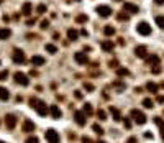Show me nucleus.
<instances>
[{
	"instance_id": "obj_10",
	"label": "nucleus",
	"mask_w": 164,
	"mask_h": 143,
	"mask_svg": "<svg viewBox=\"0 0 164 143\" xmlns=\"http://www.w3.org/2000/svg\"><path fill=\"white\" fill-rule=\"evenodd\" d=\"M21 130H23L25 133H31V132H35V123H33L30 118H25L23 125H21Z\"/></svg>"
},
{
	"instance_id": "obj_22",
	"label": "nucleus",
	"mask_w": 164,
	"mask_h": 143,
	"mask_svg": "<svg viewBox=\"0 0 164 143\" xmlns=\"http://www.w3.org/2000/svg\"><path fill=\"white\" fill-rule=\"evenodd\" d=\"M146 91L151 94H158V91H159V86L154 84V82H148L146 84Z\"/></svg>"
},
{
	"instance_id": "obj_35",
	"label": "nucleus",
	"mask_w": 164,
	"mask_h": 143,
	"mask_svg": "<svg viewBox=\"0 0 164 143\" xmlns=\"http://www.w3.org/2000/svg\"><path fill=\"white\" fill-rule=\"evenodd\" d=\"M25 143H38V137H35V135H33V137H28V138L25 140Z\"/></svg>"
},
{
	"instance_id": "obj_45",
	"label": "nucleus",
	"mask_w": 164,
	"mask_h": 143,
	"mask_svg": "<svg viewBox=\"0 0 164 143\" xmlns=\"http://www.w3.org/2000/svg\"><path fill=\"white\" fill-rule=\"evenodd\" d=\"M82 143H94V142H92V138H89V137H82Z\"/></svg>"
},
{
	"instance_id": "obj_7",
	"label": "nucleus",
	"mask_w": 164,
	"mask_h": 143,
	"mask_svg": "<svg viewBox=\"0 0 164 143\" xmlns=\"http://www.w3.org/2000/svg\"><path fill=\"white\" fill-rule=\"evenodd\" d=\"M74 120H76V123L81 127L86 125L87 118H86V114H84V110H76V114H74Z\"/></svg>"
},
{
	"instance_id": "obj_54",
	"label": "nucleus",
	"mask_w": 164,
	"mask_h": 143,
	"mask_svg": "<svg viewBox=\"0 0 164 143\" xmlns=\"http://www.w3.org/2000/svg\"><path fill=\"white\" fill-rule=\"evenodd\" d=\"M115 2H122V0H115Z\"/></svg>"
},
{
	"instance_id": "obj_1",
	"label": "nucleus",
	"mask_w": 164,
	"mask_h": 143,
	"mask_svg": "<svg viewBox=\"0 0 164 143\" xmlns=\"http://www.w3.org/2000/svg\"><path fill=\"white\" fill-rule=\"evenodd\" d=\"M30 105H31L33 109L36 110L38 115H41V117H46V115L49 114V109L46 107V104L43 101H38V99L31 97V99H30Z\"/></svg>"
},
{
	"instance_id": "obj_37",
	"label": "nucleus",
	"mask_w": 164,
	"mask_h": 143,
	"mask_svg": "<svg viewBox=\"0 0 164 143\" xmlns=\"http://www.w3.org/2000/svg\"><path fill=\"white\" fill-rule=\"evenodd\" d=\"M113 86L117 89H118V91H123V89H125V84H123V82H120V81H117V82H113Z\"/></svg>"
},
{
	"instance_id": "obj_32",
	"label": "nucleus",
	"mask_w": 164,
	"mask_h": 143,
	"mask_svg": "<svg viewBox=\"0 0 164 143\" xmlns=\"http://www.w3.org/2000/svg\"><path fill=\"white\" fill-rule=\"evenodd\" d=\"M82 110H84V114L86 115H92V105L90 104H84V109Z\"/></svg>"
},
{
	"instance_id": "obj_57",
	"label": "nucleus",
	"mask_w": 164,
	"mask_h": 143,
	"mask_svg": "<svg viewBox=\"0 0 164 143\" xmlns=\"http://www.w3.org/2000/svg\"><path fill=\"white\" fill-rule=\"evenodd\" d=\"M76 2H79V0H76Z\"/></svg>"
},
{
	"instance_id": "obj_43",
	"label": "nucleus",
	"mask_w": 164,
	"mask_h": 143,
	"mask_svg": "<svg viewBox=\"0 0 164 143\" xmlns=\"http://www.w3.org/2000/svg\"><path fill=\"white\" fill-rule=\"evenodd\" d=\"M108 66H110V67H118V61H117V59H113V61H110V63H108Z\"/></svg>"
},
{
	"instance_id": "obj_56",
	"label": "nucleus",
	"mask_w": 164,
	"mask_h": 143,
	"mask_svg": "<svg viewBox=\"0 0 164 143\" xmlns=\"http://www.w3.org/2000/svg\"><path fill=\"white\" fill-rule=\"evenodd\" d=\"M2 2H4V0H0V4H2Z\"/></svg>"
},
{
	"instance_id": "obj_9",
	"label": "nucleus",
	"mask_w": 164,
	"mask_h": 143,
	"mask_svg": "<svg viewBox=\"0 0 164 143\" xmlns=\"http://www.w3.org/2000/svg\"><path fill=\"white\" fill-rule=\"evenodd\" d=\"M5 125H7L8 130H13V128L16 127V117L15 115H12V114L5 115Z\"/></svg>"
},
{
	"instance_id": "obj_49",
	"label": "nucleus",
	"mask_w": 164,
	"mask_h": 143,
	"mask_svg": "<svg viewBox=\"0 0 164 143\" xmlns=\"http://www.w3.org/2000/svg\"><path fill=\"white\" fill-rule=\"evenodd\" d=\"M156 5H164V0H154Z\"/></svg>"
},
{
	"instance_id": "obj_44",
	"label": "nucleus",
	"mask_w": 164,
	"mask_h": 143,
	"mask_svg": "<svg viewBox=\"0 0 164 143\" xmlns=\"http://www.w3.org/2000/svg\"><path fill=\"white\" fill-rule=\"evenodd\" d=\"M127 143H138V138H136V137H130V138L127 140Z\"/></svg>"
},
{
	"instance_id": "obj_8",
	"label": "nucleus",
	"mask_w": 164,
	"mask_h": 143,
	"mask_svg": "<svg viewBox=\"0 0 164 143\" xmlns=\"http://www.w3.org/2000/svg\"><path fill=\"white\" fill-rule=\"evenodd\" d=\"M74 59H76L77 64H87L89 63V56H87L86 53H82V51H77V53L74 55Z\"/></svg>"
},
{
	"instance_id": "obj_21",
	"label": "nucleus",
	"mask_w": 164,
	"mask_h": 143,
	"mask_svg": "<svg viewBox=\"0 0 164 143\" xmlns=\"http://www.w3.org/2000/svg\"><path fill=\"white\" fill-rule=\"evenodd\" d=\"M110 112H112V115H113L115 122H120V120H122V114H120V110L117 109V107H112L110 105Z\"/></svg>"
},
{
	"instance_id": "obj_17",
	"label": "nucleus",
	"mask_w": 164,
	"mask_h": 143,
	"mask_svg": "<svg viewBox=\"0 0 164 143\" xmlns=\"http://www.w3.org/2000/svg\"><path fill=\"white\" fill-rule=\"evenodd\" d=\"M45 63H46V61H45V58H43V56L35 55V56L31 58V64H33V66H43Z\"/></svg>"
},
{
	"instance_id": "obj_38",
	"label": "nucleus",
	"mask_w": 164,
	"mask_h": 143,
	"mask_svg": "<svg viewBox=\"0 0 164 143\" xmlns=\"http://www.w3.org/2000/svg\"><path fill=\"white\" fill-rule=\"evenodd\" d=\"M84 89L89 91V92H92V91H94V86L90 84V82H84Z\"/></svg>"
},
{
	"instance_id": "obj_3",
	"label": "nucleus",
	"mask_w": 164,
	"mask_h": 143,
	"mask_svg": "<svg viewBox=\"0 0 164 143\" xmlns=\"http://www.w3.org/2000/svg\"><path fill=\"white\" fill-rule=\"evenodd\" d=\"M45 138L48 143H59V133H57L54 128H48V130L45 132Z\"/></svg>"
},
{
	"instance_id": "obj_15",
	"label": "nucleus",
	"mask_w": 164,
	"mask_h": 143,
	"mask_svg": "<svg viewBox=\"0 0 164 143\" xmlns=\"http://www.w3.org/2000/svg\"><path fill=\"white\" fill-rule=\"evenodd\" d=\"M159 63H161V59H159V56H156V55H151V56H148L146 58V64L148 66H159Z\"/></svg>"
},
{
	"instance_id": "obj_23",
	"label": "nucleus",
	"mask_w": 164,
	"mask_h": 143,
	"mask_svg": "<svg viewBox=\"0 0 164 143\" xmlns=\"http://www.w3.org/2000/svg\"><path fill=\"white\" fill-rule=\"evenodd\" d=\"M12 36V30L10 28H2L0 30V40H7Z\"/></svg>"
},
{
	"instance_id": "obj_34",
	"label": "nucleus",
	"mask_w": 164,
	"mask_h": 143,
	"mask_svg": "<svg viewBox=\"0 0 164 143\" xmlns=\"http://www.w3.org/2000/svg\"><path fill=\"white\" fill-rule=\"evenodd\" d=\"M97 117H98V120H107V114L103 112L102 109H100V110H97Z\"/></svg>"
},
{
	"instance_id": "obj_20",
	"label": "nucleus",
	"mask_w": 164,
	"mask_h": 143,
	"mask_svg": "<svg viewBox=\"0 0 164 143\" xmlns=\"http://www.w3.org/2000/svg\"><path fill=\"white\" fill-rule=\"evenodd\" d=\"M31 10H33L31 4H30V2H25V4H23V7H21V13L28 17V15H31Z\"/></svg>"
},
{
	"instance_id": "obj_46",
	"label": "nucleus",
	"mask_w": 164,
	"mask_h": 143,
	"mask_svg": "<svg viewBox=\"0 0 164 143\" xmlns=\"http://www.w3.org/2000/svg\"><path fill=\"white\" fill-rule=\"evenodd\" d=\"M74 96H76V99H82V92H81V91H76Z\"/></svg>"
},
{
	"instance_id": "obj_12",
	"label": "nucleus",
	"mask_w": 164,
	"mask_h": 143,
	"mask_svg": "<svg viewBox=\"0 0 164 143\" xmlns=\"http://www.w3.org/2000/svg\"><path fill=\"white\" fill-rule=\"evenodd\" d=\"M123 10H125L127 13H138L139 12L138 5L131 4V2H125V4H123Z\"/></svg>"
},
{
	"instance_id": "obj_14",
	"label": "nucleus",
	"mask_w": 164,
	"mask_h": 143,
	"mask_svg": "<svg viewBox=\"0 0 164 143\" xmlns=\"http://www.w3.org/2000/svg\"><path fill=\"white\" fill-rule=\"evenodd\" d=\"M135 55H136V58L146 59L148 58V50H146V46H136L135 48Z\"/></svg>"
},
{
	"instance_id": "obj_26",
	"label": "nucleus",
	"mask_w": 164,
	"mask_h": 143,
	"mask_svg": "<svg viewBox=\"0 0 164 143\" xmlns=\"http://www.w3.org/2000/svg\"><path fill=\"white\" fill-rule=\"evenodd\" d=\"M117 18H118L120 21H128V20H130V15H128V13L125 12V10H122V12H118Z\"/></svg>"
},
{
	"instance_id": "obj_51",
	"label": "nucleus",
	"mask_w": 164,
	"mask_h": 143,
	"mask_svg": "<svg viewBox=\"0 0 164 143\" xmlns=\"http://www.w3.org/2000/svg\"><path fill=\"white\" fill-rule=\"evenodd\" d=\"M135 92H136V94H139V92H143V89H141V87H135Z\"/></svg>"
},
{
	"instance_id": "obj_53",
	"label": "nucleus",
	"mask_w": 164,
	"mask_h": 143,
	"mask_svg": "<svg viewBox=\"0 0 164 143\" xmlns=\"http://www.w3.org/2000/svg\"><path fill=\"white\" fill-rule=\"evenodd\" d=\"M97 143H107V142H102V140H98V142Z\"/></svg>"
},
{
	"instance_id": "obj_19",
	"label": "nucleus",
	"mask_w": 164,
	"mask_h": 143,
	"mask_svg": "<svg viewBox=\"0 0 164 143\" xmlns=\"http://www.w3.org/2000/svg\"><path fill=\"white\" fill-rule=\"evenodd\" d=\"M67 38H69L71 41H76V40L79 38V31L77 30H74V28H69L67 30Z\"/></svg>"
},
{
	"instance_id": "obj_39",
	"label": "nucleus",
	"mask_w": 164,
	"mask_h": 143,
	"mask_svg": "<svg viewBox=\"0 0 164 143\" xmlns=\"http://www.w3.org/2000/svg\"><path fill=\"white\" fill-rule=\"evenodd\" d=\"M8 77V71L5 69V71H0V81H5Z\"/></svg>"
},
{
	"instance_id": "obj_47",
	"label": "nucleus",
	"mask_w": 164,
	"mask_h": 143,
	"mask_svg": "<svg viewBox=\"0 0 164 143\" xmlns=\"http://www.w3.org/2000/svg\"><path fill=\"white\" fill-rule=\"evenodd\" d=\"M156 101L159 102V104H164V96H158V99Z\"/></svg>"
},
{
	"instance_id": "obj_50",
	"label": "nucleus",
	"mask_w": 164,
	"mask_h": 143,
	"mask_svg": "<svg viewBox=\"0 0 164 143\" xmlns=\"http://www.w3.org/2000/svg\"><path fill=\"white\" fill-rule=\"evenodd\" d=\"M26 25H35V18H33V20H31V18H30V20L26 21Z\"/></svg>"
},
{
	"instance_id": "obj_2",
	"label": "nucleus",
	"mask_w": 164,
	"mask_h": 143,
	"mask_svg": "<svg viewBox=\"0 0 164 143\" xmlns=\"http://www.w3.org/2000/svg\"><path fill=\"white\" fill-rule=\"evenodd\" d=\"M130 117L135 120V123H138V125H144L146 123V115L141 112V110H138V109H133L130 112Z\"/></svg>"
},
{
	"instance_id": "obj_41",
	"label": "nucleus",
	"mask_w": 164,
	"mask_h": 143,
	"mask_svg": "<svg viewBox=\"0 0 164 143\" xmlns=\"http://www.w3.org/2000/svg\"><path fill=\"white\" fill-rule=\"evenodd\" d=\"M45 12H46V5L45 4L38 5V13H45Z\"/></svg>"
},
{
	"instance_id": "obj_6",
	"label": "nucleus",
	"mask_w": 164,
	"mask_h": 143,
	"mask_svg": "<svg viewBox=\"0 0 164 143\" xmlns=\"http://www.w3.org/2000/svg\"><path fill=\"white\" fill-rule=\"evenodd\" d=\"M95 10H97V13H98V15H100L102 18L110 17L112 13H113V12H112V8L108 7V5H98V7H97Z\"/></svg>"
},
{
	"instance_id": "obj_24",
	"label": "nucleus",
	"mask_w": 164,
	"mask_h": 143,
	"mask_svg": "<svg viewBox=\"0 0 164 143\" xmlns=\"http://www.w3.org/2000/svg\"><path fill=\"white\" fill-rule=\"evenodd\" d=\"M8 99H10V92H8V89L0 87V101H8Z\"/></svg>"
},
{
	"instance_id": "obj_52",
	"label": "nucleus",
	"mask_w": 164,
	"mask_h": 143,
	"mask_svg": "<svg viewBox=\"0 0 164 143\" xmlns=\"http://www.w3.org/2000/svg\"><path fill=\"white\" fill-rule=\"evenodd\" d=\"M118 45H122V46H123V45H125V40L120 38V40H118Z\"/></svg>"
},
{
	"instance_id": "obj_18",
	"label": "nucleus",
	"mask_w": 164,
	"mask_h": 143,
	"mask_svg": "<svg viewBox=\"0 0 164 143\" xmlns=\"http://www.w3.org/2000/svg\"><path fill=\"white\" fill-rule=\"evenodd\" d=\"M100 46H102L103 51H112L115 48V45H113V41H112V40H105V41H102V45H100Z\"/></svg>"
},
{
	"instance_id": "obj_36",
	"label": "nucleus",
	"mask_w": 164,
	"mask_h": 143,
	"mask_svg": "<svg viewBox=\"0 0 164 143\" xmlns=\"http://www.w3.org/2000/svg\"><path fill=\"white\" fill-rule=\"evenodd\" d=\"M161 71H163V67H161V66H153L151 67V72H153V74H159Z\"/></svg>"
},
{
	"instance_id": "obj_33",
	"label": "nucleus",
	"mask_w": 164,
	"mask_h": 143,
	"mask_svg": "<svg viewBox=\"0 0 164 143\" xmlns=\"http://www.w3.org/2000/svg\"><path fill=\"white\" fill-rule=\"evenodd\" d=\"M156 25L161 30H164V17H156Z\"/></svg>"
},
{
	"instance_id": "obj_55",
	"label": "nucleus",
	"mask_w": 164,
	"mask_h": 143,
	"mask_svg": "<svg viewBox=\"0 0 164 143\" xmlns=\"http://www.w3.org/2000/svg\"><path fill=\"white\" fill-rule=\"evenodd\" d=\"M0 143H5V142H2V140H0Z\"/></svg>"
},
{
	"instance_id": "obj_29",
	"label": "nucleus",
	"mask_w": 164,
	"mask_h": 143,
	"mask_svg": "<svg viewBox=\"0 0 164 143\" xmlns=\"http://www.w3.org/2000/svg\"><path fill=\"white\" fill-rule=\"evenodd\" d=\"M45 50L48 51V53H51V55H56V53H57V48L54 46V45H51V43H46Z\"/></svg>"
},
{
	"instance_id": "obj_28",
	"label": "nucleus",
	"mask_w": 164,
	"mask_h": 143,
	"mask_svg": "<svg viewBox=\"0 0 164 143\" xmlns=\"http://www.w3.org/2000/svg\"><path fill=\"white\" fill-rule=\"evenodd\" d=\"M103 33H105L107 36H113V35H115V28L112 25H105V28H103Z\"/></svg>"
},
{
	"instance_id": "obj_16",
	"label": "nucleus",
	"mask_w": 164,
	"mask_h": 143,
	"mask_svg": "<svg viewBox=\"0 0 164 143\" xmlns=\"http://www.w3.org/2000/svg\"><path fill=\"white\" fill-rule=\"evenodd\" d=\"M153 120H154V123L158 125V128H159V132H161V138L164 140V118H161V117H154Z\"/></svg>"
},
{
	"instance_id": "obj_30",
	"label": "nucleus",
	"mask_w": 164,
	"mask_h": 143,
	"mask_svg": "<svg viewBox=\"0 0 164 143\" xmlns=\"http://www.w3.org/2000/svg\"><path fill=\"white\" fill-rule=\"evenodd\" d=\"M87 20H89V17H87L86 13H81V15L76 17V21H77V23H86Z\"/></svg>"
},
{
	"instance_id": "obj_25",
	"label": "nucleus",
	"mask_w": 164,
	"mask_h": 143,
	"mask_svg": "<svg viewBox=\"0 0 164 143\" xmlns=\"http://www.w3.org/2000/svg\"><path fill=\"white\" fill-rule=\"evenodd\" d=\"M141 104H143L144 109H153V107H154V101H153V99H149V97L143 99V102H141Z\"/></svg>"
},
{
	"instance_id": "obj_13",
	"label": "nucleus",
	"mask_w": 164,
	"mask_h": 143,
	"mask_svg": "<svg viewBox=\"0 0 164 143\" xmlns=\"http://www.w3.org/2000/svg\"><path fill=\"white\" fill-rule=\"evenodd\" d=\"M49 114H51L53 118H56V120H59V118L62 117V112H61V109H59V105H51V107H49Z\"/></svg>"
},
{
	"instance_id": "obj_11",
	"label": "nucleus",
	"mask_w": 164,
	"mask_h": 143,
	"mask_svg": "<svg viewBox=\"0 0 164 143\" xmlns=\"http://www.w3.org/2000/svg\"><path fill=\"white\" fill-rule=\"evenodd\" d=\"M12 58H13V61H15L16 64L25 63V59H26V58H25V53L21 50H15V51H13V56H12Z\"/></svg>"
},
{
	"instance_id": "obj_40",
	"label": "nucleus",
	"mask_w": 164,
	"mask_h": 143,
	"mask_svg": "<svg viewBox=\"0 0 164 143\" xmlns=\"http://www.w3.org/2000/svg\"><path fill=\"white\" fill-rule=\"evenodd\" d=\"M123 123H125V128H128V130L131 128V122H130V118L125 117V118H123Z\"/></svg>"
},
{
	"instance_id": "obj_4",
	"label": "nucleus",
	"mask_w": 164,
	"mask_h": 143,
	"mask_svg": "<svg viewBox=\"0 0 164 143\" xmlns=\"http://www.w3.org/2000/svg\"><path fill=\"white\" fill-rule=\"evenodd\" d=\"M13 79H15L16 84H20V86H28L30 84L28 76L23 74V72H15V74H13Z\"/></svg>"
},
{
	"instance_id": "obj_31",
	"label": "nucleus",
	"mask_w": 164,
	"mask_h": 143,
	"mask_svg": "<svg viewBox=\"0 0 164 143\" xmlns=\"http://www.w3.org/2000/svg\"><path fill=\"white\" fill-rule=\"evenodd\" d=\"M92 130H94L97 135H103V133H105V132H103V128L98 125V123H94V125H92Z\"/></svg>"
},
{
	"instance_id": "obj_48",
	"label": "nucleus",
	"mask_w": 164,
	"mask_h": 143,
	"mask_svg": "<svg viewBox=\"0 0 164 143\" xmlns=\"http://www.w3.org/2000/svg\"><path fill=\"white\" fill-rule=\"evenodd\" d=\"M144 138H151V140H153V133H149V132H146V133H144Z\"/></svg>"
},
{
	"instance_id": "obj_42",
	"label": "nucleus",
	"mask_w": 164,
	"mask_h": 143,
	"mask_svg": "<svg viewBox=\"0 0 164 143\" xmlns=\"http://www.w3.org/2000/svg\"><path fill=\"white\" fill-rule=\"evenodd\" d=\"M48 26H49V20H43V21H41V28H43V30H46Z\"/></svg>"
},
{
	"instance_id": "obj_27",
	"label": "nucleus",
	"mask_w": 164,
	"mask_h": 143,
	"mask_svg": "<svg viewBox=\"0 0 164 143\" xmlns=\"http://www.w3.org/2000/svg\"><path fill=\"white\" fill-rule=\"evenodd\" d=\"M128 74H130V71H128L127 67H117V76L125 77V76H128Z\"/></svg>"
},
{
	"instance_id": "obj_5",
	"label": "nucleus",
	"mask_w": 164,
	"mask_h": 143,
	"mask_svg": "<svg viewBox=\"0 0 164 143\" xmlns=\"http://www.w3.org/2000/svg\"><path fill=\"white\" fill-rule=\"evenodd\" d=\"M136 31L139 35H143V36H148V35H151V26L148 25L146 21H141V23L136 25Z\"/></svg>"
}]
</instances>
